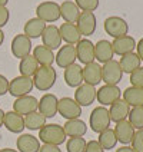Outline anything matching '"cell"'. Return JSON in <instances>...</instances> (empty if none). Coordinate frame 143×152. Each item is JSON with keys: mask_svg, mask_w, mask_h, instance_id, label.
Returning a JSON list of instances; mask_svg holds the SVG:
<instances>
[{"mask_svg": "<svg viewBox=\"0 0 143 152\" xmlns=\"http://www.w3.org/2000/svg\"><path fill=\"white\" fill-rule=\"evenodd\" d=\"M32 79H33V86L37 91L47 92L56 83L57 73H56V69H53L52 66H39L37 72L34 73Z\"/></svg>", "mask_w": 143, "mask_h": 152, "instance_id": "obj_1", "label": "cell"}, {"mask_svg": "<svg viewBox=\"0 0 143 152\" xmlns=\"http://www.w3.org/2000/svg\"><path fill=\"white\" fill-rule=\"evenodd\" d=\"M66 134L63 126H60L57 124H46L39 131V141H42L43 144L47 145H59L66 142Z\"/></svg>", "mask_w": 143, "mask_h": 152, "instance_id": "obj_2", "label": "cell"}, {"mask_svg": "<svg viewBox=\"0 0 143 152\" xmlns=\"http://www.w3.org/2000/svg\"><path fill=\"white\" fill-rule=\"evenodd\" d=\"M36 17L44 23H54L60 19V4L52 0L42 1L36 7Z\"/></svg>", "mask_w": 143, "mask_h": 152, "instance_id": "obj_3", "label": "cell"}, {"mask_svg": "<svg viewBox=\"0 0 143 152\" xmlns=\"http://www.w3.org/2000/svg\"><path fill=\"white\" fill-rule=\"evenodd\" d=\"M110 115L109 109L105 106H96L90 113V119H89V125L92 128L93 132L100 134L103 131H106L110 126Z\"/></svg>", "mask_w": 143, "mask_h": 152, "instance_id": "obj_4", "label": "cell"}, {"mask_svg": "<svg viewBox=\"0 0 143 152\" xmlns=\"http://www.w3.org/2000/svg\"><path fill=\"white\" fill-rule=\"evenodd\" d=\"M123 77V70L119 65V60L112 59L106 63H103L102 66V82L105 85H115L118 86Z\"/></svg>", "mask_w": 143, "mask_h": 152, "instance_id": "obj_5", "label": "cell"}, {"mask_svg": "<svg viewBox=\"0 0 143 152\" xmlns=\"http://www.w3.org/2000/svg\"><path fill=\"white\" fill-rule=\"evenodd\" d=\"M105 32L112 36L113 39L122 37L125 34H129V25L127 22L120 16H109L107 19H105Z\"/></svg>", "mask_w": 143, "mask_h": 152, "instance_id": "obj_6", "label": "cell"}, {"mask_svg": "<svg viewBox=\"0 0 143 152\" xmlns=\"http://www.w3.org/2000/svg\"><path fill=\"white\" fill-rule=\"evenodd\" d=\"M57 113L60 116L70 121V119H77L82 116V106L72 98L65 96V98H60L57 102Z\"/></svg>", "mask_w": 143, "mask_h": 152, "instance_id": "obj_7", "label": "cell"}, {"mask_svg": "<svg viewBox=\"0 0 143 152\" xmlns=\"http://www.w3.org/2000/svg\"><path fill=\"white\" fill-rule=\"evenodd\" d=\"M33 79L26 76H16L12 80H9V93L15 98L26 96L33 91Z\"/></svg>", "mask_w": 143, "mask_h": 152, "instance_id": "obj_8", "label": "cell"}, {"mask_svg": "<svg viewBox=\"0 0 143 152\" xmlns=\"http://www.w3.org/2000/svg\"><path fill=\"white\" fill-rule=\"evenodd\" d=\"M120 98H122V91L119 89V86H115V85H103L96 92V101L100 103V106H105V108L110 106Z\"/></svg>", "mask_w": 143, "mask_h": 152, "instance_id": "obj_9", "label": "cell"}, {"mask_svg": "<svg viewBox=\"0 0 143 152\" xmlns=\"http://www.w3.org/2000/svg\"><path fill=\"white\" fill-rule=\"evenodd\" d=\"M32 40L26 36L25 33L22 34H16L12 40V46H10V50L12 55L17 58V59H23L26 56H29L32 53Z\"/></svg>", "mask_w": 143, "mask_h": 152, "instance_id": "obj_10", "label": "cell"}, {"mask_svg": "<svg viewBox=\"0 0 143 152\" xmlns=\"http://www.w3.org/2000/svg\"><path fill=\"white\" fill-rule=\"evenodd\" d=\"M79 33L82 36H92L96 32V26H97V20L93 12H80V16L75 23Z\"/></svg>", "mask_w": 143, "mask_h": 152, "instance_id": "obj_11", "label": "cell"}, {"mask_svg": "<svg viewBox=\"0 0 143 152\" xmlns=\"http://www.w3.org/2000/svg\"><path fill=\"white\" fill-rule=\"evenodd\" d=\"M76 48V58L80 63L87 65L94 62V45L89 39H80L75 45Z\"/></svg>", "mask_w": 143, "mask_h": 152, "instance_id": "obj_12", "label": "cell"}, {"mask_svg": "<svg viewBox=\"0 0 143 152\" xmlns=\"http://www.w3.org/2000/svg\"><path fill=\"white\" fill-rule=\"evenodd\" d=\"M57 96L53 93H44L42 98L39 99V106L37 110L42 113L44 118H53L57 115Z\"/></svg>", "mask_w": 143, "mask_h": 152, "instance_id": "obj_13", "label": "cell"}, {"mask_svg": "<svg viewBox=\"0 0 143 152\" xmlns=\"http://www.w3.org/2000/svg\"><path fill=\"white\" fill-rule=\"evenodd\" d=\"M37 106H39V101L32 95L16 98V101L13 102V110L19 115H22V116H26L32 112H36Z\"/></svg>", "mask_w": 143, "mask_h": 152, "instance_id": "obj_14", "label": "cell"}, {"mask_svg": "<svg viewBox=\"0 0 143 152\" xmlns=\"http://www.w3.org/2000/svg\"><path fill=\"white\" fill-rule=\"evenodd\" d=\"M42 42H43V46L49 48L50 50H54V49H59L62 46V36H60V32H59V27L54 25H47L44 27L42 33Z\"/></svg>", "mask_w": 143, "mask_h": 152, "instance_id": "obj_15", "label": "cell"}, {"mask_svg": "<svg viewBox=\"0 0 143 152\" xmlns=\"http://www.w3.org/2000/svg\"><path fill=\"white\" fill-rule=\"evenodd\" d=\"M76 48L73 45H65L60 46L59 52L54 55V62L57 63V66L60 69H66L68 66L76 63Z\"/></svg>", "mask_w": 143, "mask_h": 152, "instance_id": "obj_16", "label": "cell"}, {"mask_svg": "<svg viewBox=\"0 0 143 152\" xmlns=\"http://www.w3.org/2000/svg\"><path fill=\"white\" fill-rule=\"evenodd\" d=\"M96 88L92 85L82 83L79 88H76L75 92V101L80 106H90L96 101Z\"/></svg>", "mask_w": 143, "mask_h": 152, "instance_id": "obj_17", "label": "cell"}, {"mask_svg": "<svg viewBox=\"0 0 143 152\" xmlns=\"http://www.w3.org/2000/svg\"><path fill=\"white\" fill-rule=\"evenodd\" d=\"M136 43L137 42L135 40V37H132L130 34H125V36H122V37L113 39V42H112V48H113L115 55L123 56V55H127V53L135 52Z\"/></svg>", "mask_w": 143, "mask_h": 152, "instance_id": "obj_18", "label": "cell"}, {"mask_svg": "<svg viewBox=\"0 0 143 152\" xmlns=\"http://www.w3.org/2000/svg\"><path fill=\"white\" fill-rule=\"evenodd\" d=\"M3 126L12 134H22L25 131V119L22 115L16 113L15 110H10L4 113Z\"/></svg>", "mask_w": 143, "mask_h": 152, "instance_id": "obj_19", "label": "cell"}, {"mask_svg": "<svg viewBox=\"0 0 143 152\" xmlns=\"http://www.w3.org/2000/svg\"><path fill=\"white\" fill-rule=\"evenodd\" d=\"M113 131H115V135L118 138V142H120L123 145H129L132 142V139H133L136 129L132 126V124L127 119H125V121L118 122Z\"/></svg>", "mask_w": 143, "mask_h": 152, "instance_id": "obj_20", "label": "cell"}, {"mask_svg": "<svg viewBox=\"0 0 143 152\" xmlns=\"http://www.w3.org/2000/svg\"><path fill=\"white\" fill-rule=\"evenodd\" d=\"M63 77L65 82L70 88H79L83 83V68L77 63H73L65 69L63 72Z\"/></svg>", "mask_w": 143, "mask_h": 152, "instance_id": "obj_21", "label": "cell"}, {"mask_svg": "<svg viewBox=\"0 0 143 152\" xmlns=\"http://www.w3.org/2000/svg\"><path fill=\"white\" fill-rule=\"evenodd\" d=\"M113 56L115 52L112 48V42L102 39L94 43V60H97V63H106L113 59Z\"/></svg>", "mask_w": 143, "mask_h": 152, "instance_id": "obj_22", "label": "cell"}, {"mask_svg": "<svg viewBox=\"0 0 143 152\" xmlns=\"http://www.w3.org/2000/svg\"><path fill=\"white\" fill-rule=\"evenodd\" d=\"M102 82V66L97 62H92L84 65L83 68V83L97 86Z\"/></svg>", "mask_w": 143, "mask_h": 152, "instance_id": "obj_23", "label": "cell"}, {"mask_svg": "<svg viewBox=\"0 0 143 152\" xmlns=\"http://www.w3.org/2000/svg\"><path fill=\"white\" fill-rule=\"evenodd\" d=\"M16 146L19 152H39L42 145L39 138L33 136L32 134H20L16 141Z\"/></svg>", "mask_w": 143, "mask_h": 152, "instance_id": "obj_24", "label": "cell"}, {"mask_svg": "<svg viewBox=\"0 0 143 152\" xmlns=\"http://www.w3.org/2000/svg\"><path fill=\"white\" fill-rule=\"evenodd\" d=\"M63 129H65L66 136H69V138H80V136L86 135L87 125L80 118L70 119V121H66V124L63 125Z\"/></svg>", "mask_w": 143, "mask_h": 152, "instance_id": "obj_25", "label": "cell"}, {"mask_svg": "<svg viewBox=\"0 0 143 152\" xmlns=\"http://www.w3.org/2000/svg\"><path fill=\"white\" fill-rule=\"evenodd\" d=\"M80 16V10L76 6L75 1L65 0L60 3V17L65 20V23H76Z\"/></svg>", "mask_w": 143, "mask_h": 152, "instance_id": "obj_26", "label": "cell"}, {"mask_svg": "<svg viewBox=\"0 0 143 152\" xmlns=\"http://www.w3.org/2000/svg\"><path fill=\"white\" fill-rule=\"evenodd\" d=\"M129 112H130V106L120 98L119 101H116L115 103L110 105V108H109L110 121H113L115 124H118L120 121H125L129 116Z\"/></svg>", "mask_w": 143, "mask_h": 152, "instance_id": "obj_27", "label": "cell"}, {"mask_svg": "<svg viewBox=\"0 0 143 152\" xmlns=\"http://www.w3.org/2000/svg\"><path fill=\"white\" fill-rule=\"evenodd\" d=\"M59 32L60 36H62V40H65L66 45H73L75 46L76 43L82 39V34L79 33L75 23H62L59 26Z\"/></svg>", "mask_w": 143, "mask_h": 152, "instance_id": "obj_28", "label": "cell"}, {"mask_svg": "<svg viewBox=\"0 0 143 152\" xmlns=\"http://www.w3.org/2000/svg\"><path fill=\"white\" fill-rule=\"evenodd\" d=\"M122 99L126 102L130 108L136 106H143V88H136V86H129L123 91Z\"/></svg>", "mask_w": 143, "mask_h": 152, "instance_id": "obj_29", "label": "cell"}, {"mask_svg": "<svg viewBox=\"0 0 143 152\" xmlns=\"http://www.w3.org/2000/svg\"><path fill=\"white\" fill-rule=\"evenodd\" d=\"M32 56L39 63V66H52L54 63V53H53V50H50L49 48H46L43 45H39V46L34 48Z\"/></svg>", "mask_w": 143, "mask_h": 152, "instance_id": "obj_30", "label": "cell"}, {"mask_svg": "<svg viewBox=\"0 0 143 152\" xmlns=\"http://www.w3.org/2000/svg\"><path fill=\"white\" fill-rule=\"evenodd\" d=\"M46 23L40 20V19H37V17H32V19H29L27 22L25 23V27H23V30H25V34L32 40V39H37V37H40L43 33V30H44V27H46Z\"/></svg>", "mask_w": 143, "mask_h": 152, "instance_id": "obj_31", "label": "cell"}, {"mask_svg": "<svg viewBox=\"0 0 143 152\" xmlns=\"http://www.w3.org/2000/svg\"><path fill=\"white\" fill-rule=\"evenodd\" d=\"M119 65L123 70V73H132L135 72L137 68L142 66V60L137 56V53L132 52V53H127V55H123L120 56V60H119Z\"/></svg>", "mask_w": 143, "mask_h": 152, "instance_id": "obj_32", "label": "cell"}, {"mask_svg": "<svg viewBox=\"0 0 143 152\" xmlns=\"http://www.w3.org/2000/svg\"><path fill=\"white\" fill-rule=\"evenodd\" d=\"M23 119H25V128H27L29 131H40L46 125V118L39 110L26 115L23 116Z\"/></svg>", "mask_w": 143, "mask_h": 152, "instance_id": "obj_33", "label": "cell"}, {"mask_svg": "<svg viewBox=\"0 0 143 152\" xmlns=\"http://www.w3.org/2000/svg\"><path fill=\"white\" fill-rule=\"evenodd\" d=\"M39 69V63L36 62L32 55L26 56L23 59H20V63H19V70H20V75L26 76V77H33L34 73L37 72Z\"/></svg>", "mask_w": 143, "mask_h": 152, "instance_id": "obj_34", "label": "cell"}, {"mask_svg": "<svg viewBox=\"0 0 143 152\" xmlns=\"http://www.w3.org/2000/svg\"><path fill=\"white\" fill-rule=\"evenodd\" d=\"M97 142L100 144V146L105 151H109V149L116 148L118 138L115 135V131H113L112 128H107L106 131L100 132V134H99V138H97Z\"/></svg>", "mask_w": 143, "mask_h": 152, "instance_id": "obj_35", "label": "cell"}, {"mask_svg": "<svg viewBox=\"0 0 143 152\" xmlns=\"http://www.w3.org/2000/svg\"><path fill=\"white\" fill-rule=\"evenodd\" d=\"M127 121L132 124V126L135 129H143V106L130 108Z\"/></svg>", "mask_w": 143, "mask_h": 152, "instance_id": "obj_36", "label": "cell"}, {"mask_svg": "<svg viewBox=\"0 0 143 152\" xmlns=\"http://www.w3.org/2000/svg\"><path fill=\"white\" fill-rule=\"evenodd\" d=\"M84 148H86V139L83 136L69 138V141H66V151L68 152H84Z\"/></svg>", "mask_w": 143, "mask_h": 152, "instance_id": "obj_37", "label": "cell"}, {"mask_svg": "<svg viewBox=\"0 0 143 152\" xmlns=\"http://www.w3.org/2000/svg\"><path fill=\"white\" fill-rule=\"evenodd\" d=\"M75 3L82 12H94L99 7L100 0H75Z\"/></svg>", "mask_w": 143, "mask_h": 152, "instance_id": "obj_38", "label": "cell"}, {"mask_svg": "<svg viewBox=\"0 0 143 152\" xmlns=\"http://www.w3.org/2000/svg\"><path fill=\"white\" fill-rule=\"evenodd\" d=\"M130 144L135 152H143V129H136Z\"/></svg>", "mask_w": 143, "mask_h": 152, "instance_id": "obj_39", "label": "cell"}, {"mask_svg": "<svg viewBox=\"0 0 143 152\" xmlns=\"http://www.w3.org/2000/svg\"><path fill=\"white\" fill-rule=\"evenodd\" d=\"M130 83L136 88H143V66L137 68L135 72L130 73Z\"/></svg>", "mask_w": 143, "mask_h": 152, "instance_id": "obj_40", "label": "cell"}, {"mask_svg": "<svg viewBox=\"0 0 143 152\" xmlns=\"http://www.w3.org/2000/svg\"><path fill=\"white\" fill-rule=\"evenodd\" d=\"M9 19H10V12H9V9L4 7V6H0V29L7 25Z\"/></svg>", "mask_w": 143, "mask_h": 152, "instance_id": "obj_41", "label": "cell"}, {"mask_svg": "<svg viewBox=\"0 0 143 152\" xmlns=\"http://www.w3.org/2000/svg\"><path fill=\"white\" fill-rule=\"evenodd\" d=\"M84 152H105V149L102 148L97 141H89V142H86Z\"/></svg>", "mask_w": 143, "mask_h": 152, "instance_id": "obj_42", "label": "cell"}, {"mask_svg": "<svg viewBox=\"0 0 143 152\" xmlns=\"http://www.w3.org/2000/svg\"><path fill=\"white\" fill-rule=\"evenodd\" d=\"M9 93V79L0 73V96Z\"/></svg>", "mask_w": 143, "mask_h": 152, "instance_id": "obj_43", "label": "cell"}, {"mask_svg": "<svg viewBox=\"0 0 143 152\" xmlns=\"http://www.w3.org/2000/svg\"><path fill=\"white\" fill-rule=\"evenodd\" d=\"M39 152H62L59 146H56V145H47V144H43L40 146V149Z\"/></svg>", "mask_w": 143, "mask_h": 152, "instance_id": "obj_44", "label": "cell"}, {"mask_svg": "<svg viewBox=\"0 0 143 152\" xmlns=\"http://www.w3.org/2000/svg\"><path fill=\"white\" fill-rule=\"evenodd\" d=\"M136 50H137V52H136V53H137V56H139V58H140V60L143 62V37L137 43H136Z\"/></svg>", "mask_w": 143, "mask_h": 152, "instance_id": "obj_45", "label": "cell"}, {"mask_svg": "<svg viewBox=\"0 0 143 152\" xmlns=\"http://www.w3.org/2000/svg\"><path fill=\"white\" fill-rule=\"evenodd\" d=\"M116 152H135V149H133L132 146H129V145H123V146L118 148Z\"/></svg>", "mask_w": 143, "mask_h": 152, "instance_id": "obj_46", "label": "cell"}, {"mask_svg": "<svg viewBox=\"0 0 143 152\" xmlns=\"http://www.w3.org/2000/svg\"><path fill=\"white\" fill-rule=\"evenodd\" d=\"M4 113H6L4 110L0 109V128L3 126V119H4Z\"/></svg>", "mask_w": 143, "mask_h": 152, "instance_id": "obj_47", "label": "cell"}, {"mask_svg": "<svg viewBox=\"0 0 143 152\" xmlns=\"http://www.w3.org/2000/svg\"><path fill=\"white\" fill-rule=\"evenodd\" d=\"M3 42H4V32L0 29V46L3 45Z\"/></svg>", "mask_w": 143, "mask_h": 152, "instance_id": "obj_48", "label": "cell"}, {"mask_svg": "<svg viewBox=\"0 0 143 152\" xmlns=\"http://www.w3.org/2000/svg\"><path fill=\"white\" fill-rule=\"evenodd\" d=\"M0 152H19L17 149H12V148H3L0 149Z\"/></svg>", "mask_w": 143, "mask_h": 152, "instance_id": "obj_49", "label": "cell"}, {"mask_svg": "<svg viewBox=\"0 0 143 152\" xmlns=\"http://www.w3.org/2000/svg\"><path fill=\"white\" fill-rule=\"evenodd\" d=\"M7 3H9V0H0V6H4V7H6Z\"/></svg>", "mask_w": 143, "mask_h": 152, "instance_id": "obj_50", "label": "cell"}]
</instances>
